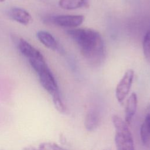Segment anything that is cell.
Masks as SVG:
<instances>
[{"label":"cell","mask_w":150,"mask_h":150,"mask_svg":"<svg viewBox=\"0 0 150 150\" xmlns=\"http://www.w3.org/2000/svg\"><path fill=\"white\" fill-rule=\"evenodd\" d=\"M67 33L89 62L96 64L101 62L104 57V43L98 31L90 28H72L68 29Z\"/></svg>","instance_id":"cell-1"},{"label":"cell","mask_w":150,"mask_h":150,"mask_svg":"<svg viewBox=\"0 0 150 150\" xmlns=\"http://www.w3.org/2000/svg\"><path fill=\"white\" fill-rule=\"evenodd\" d=\"M115 128V143L117 150H135L134 139L128 125L119 116L112 117Z\"/></svg>","instance_id":"cell-2"},{"label":"cell","mask_w":150,"mask_h":150,"mask_svg":"<svg viewBox=\"0 0 150 150\" xmlns=\"http://www.w3.org/2000/svg\"><path fill=\"white\" fill-rule=\"evenodd\" d=\"M134 77V71L128 69L118 83L115 88V97L120 103H122L131 90Z\"/></svg>","instance_id":"cell-3"},{"label":"cell","mask_w":150,"mask_h":150,"mask_svg":"<svg viewBox=\"0 0 150 150\" xmlns=\"http://www.w3.org/2000/svg\"><path fill=\"white\" fill-rule=\"evenodd\" d=\"M37 73L41 85L52 96V98L60 96L56 81L47 66Z\"/></svg>","instance_id":"cell-4"},{"label":"cell","mask_w":150,"mask_h":150,"mask_svg":"<svg viewBox=\"0 0 150 150\" xmlns=\"http://www.w3.org/2000/svg\"><path fill=\"white\" fill-rule=\"evenodd\" d=\"M52 21L57 26L72 29L81 25L84 21V16L81 15H61L53 17Z\"/></svg>","instance_id":"cell-5"},{"label":"cell","mask_w":150,"mask_h":150,"mask_svg":"<svg viewBox=\"0 0 150 150\" xmlns=\"http://www.w3.org/2000/svg\"><path fill=\"white\" fill-rule=\"evenodd\" d=\"M18 47L22 54L28 58L29 60L44 59L43 55L37 49L23 39L19 40Z\"/></svg>","instance_id":"cell-6"},{"label":"cell","mask_w":150,"mask_h":150,"mask_svg":"<svg viewBox=\"0 0 150 150\" xmlns=\"http://www.w3.org/2000/svg\"><path fill=\"white\" fill-rule=\"evenodd\" d=\"M9 14L13 20L24 25H29L32 21L30 14L22 8H12L10 9Z\"/></svg>","instance_id":"cell-7"},{"label":"cell","mask_w":150,"mask_h":150,"mask_svg":"<svg viewBox=\"0 0 150 150\" xmlns=\"http://www.w3.org/2000/svg\"><path fill=\"white\" fill-rule=\"evenodd\" d=\"M138 104L137 96L135 93H132L128 97L125 110V122L129 124L136 112Z\"/></svg>","instance_id":"cell-8"},{"label":"cell","mask_w":150,"mask_h":150,"mask_svg":"<svg viewBox=\"0 0 150 150\" xmlns=\"http://www.w3.org/2000/svg\"><path fill=\"white\" fill-rule=\"evenodd\" d=\"M100 114L97 110L92 109L89 110L85 117L84 126L89 131H94L98 127L100 122Z\"/></svg>","instance_id":"cell-9"},{"label":"cell","mask_w":150,"mask_h":150,"mask_svg":"<svg viewBox=\"0 0 150 150\" xmlns=\"http://www.w3.org/2000/svg\"><path fill=\"white\" fill-rule=\"evenodd\" d=\"M90 0H59L60 7L66 10H73L83 7L88 8Z\"/></svg>","instance_id":"cell-10"},{"label":"cell","mask_w":150,"mask_h":150,"mask_svg":"<svg viewBox=\"0 0 150 150\" xmlns=\"http://www.w3.org/2000/svg\"><path fill=\"white\" fill-rule=\"evenodd\" d=\"M140 136L144 145L150 147V111L147 113L141 126Z\"/></svg>","instance_id":"cell-11"},{"label":"cell","mask_w":150,"mask_h":150,"mask_svg":"<svg viewBox=\"0 0 150 150\" xmlns=\"http://www.w3.org/2000/svg\"><path fill=\"white\" fill-rule=\"evenodd\" d=\"M37 38L46 47L53 50L57 48V43L54 37L50 33L45 30H40L37 33Z\"/></svg>","instance_id":"cell-12"},{"label":"cell","mask_w":150,"mask_h":150,"mask_svg":"<svg viewBox=\"0 0 150 150\" xmlns=\"http://www.w3.org/2000/svg\"><path fill=\"white\" fill-rule=\"evenodd\" d=\"M142 49L145 58L150 62V29L146 32L143 38Z\"/></svg>","instance_id":"cell-13"},{"label":"cell","mask_w":150,"mask_h":150,"mask_svg":"<svg viewBox=\"0 0 150 150\" xmlns=\"http://www.w3.org/2000/svg\"><path fill=\"white\" fill-rule=\"evenodd\" d=\"M39 150H67L56 144L52 142H45L42 144L39 148Z\"/></svg>","instance_id":"cell-14"},{"label":"cell","mask_w":150,"mask_h":150,"mask_svg":"<svg viewBox=\"0 0 150 150\" xmlns=\"http://www.w3.org/2000/svg\"><path fill=\"white\" fill-rule=\"evenodd\" d=\"M22 150H39V149H36L32 146H28L23 148Z\"/></svg>","instance_id":"cell-15"},{"label":"cell","mask_w":150,"mask_h":150,"mask_svg":"<svg viewBox=\"0 0 150 150\" xmlns=\"http://www.w3.org/2000/svg\"><path fill=\"white\" fill-rule=\"evenodd\" d=\"M5 0H0V2H4Z\"/></svg>","instance_id":"cell-16"}]
</instances>
